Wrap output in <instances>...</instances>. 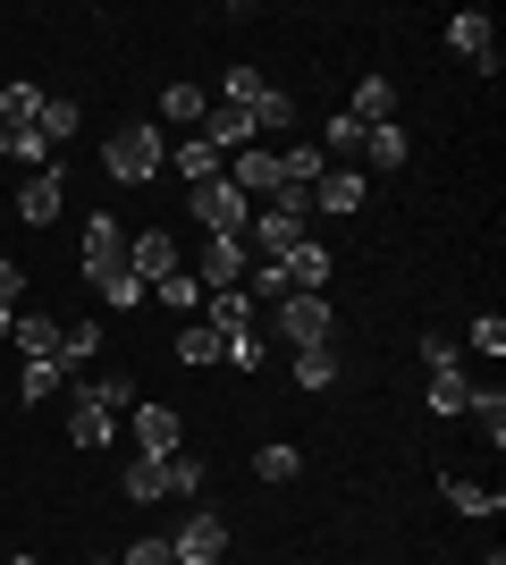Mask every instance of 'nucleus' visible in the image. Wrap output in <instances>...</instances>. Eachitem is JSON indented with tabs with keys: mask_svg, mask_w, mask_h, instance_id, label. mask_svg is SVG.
Instances as JSON below:
<instances>
[{
	"mask_svg": "<svg viewBox=\"0 0 506 565\" xmlns=\"http://www.w3.org/2000/svg\"><path fill=\"white\" fill-rule=\"evenodd\" d=\"M85 287H94V296H101V305H110V312H136V305H144V296H152V287L136 279L127 262H119V270H94V279H85Z\"/></svg>",
	"mask_w": 506,
	"mask_h": 565,
	"instance_id": "nucleus-19",
	"label": "nucleus"
},
{
	"mask_svg": "<svg viewBox=\"0 0 506 565\" xmlns=\"http://www.w3.org/2000/svg\"><path fill=\"white\" fill-rule=\"evenodd\" d=\"M9 565H43V557H9Z\"/></svg>",
	"mask_w": 506,
	"mask_h": 565,
	"instance_id": "nucleus-47",
	"label": "nucleus"
},
{
	"mask_svg": "<svg viewBox=\"0 0 506 565\" xmlns=\"http://www.w3.org/2000/svg\"><path fill=\"white\" fill-rule=\"evenodd\" d=\"M422 363H431V414H439V423H456L464 397H473V380H464V347H456V338H422Z\"/></svg>",
	"mask_w": 506,
	"mask_h": 565,
	"instance_id": "nucleus-3",
	"label": "nucleus"
},
{
	"mask_svg": "<svg viewBox=\"0 0 506 565\" xmlns=\"http://www.w3.org/2000/svg\"><path fill=\"white\" fill-rule=\"evenodd\" d=\"M152 305H169V312H194V305H203V279H194V270H169V279L152 287Z\"/></svg>",
	"mask_w": 506,
	"mask_h": 565,
	"instance_id": "nucleus-36",
	"label": "nucleus"
},
{
	"mask_svg": "<svg viewBox=\"0 0 506 565\" xmlns=\"http://www.w3.org/2000/svg\"><path fill=\"white\" fill-rule=\"evenodd\" d=\"M262 212H279L288 228H304V236H313V186H279V194L262 203Z\"/></svg>",
	"mask_w": 506,
	"mask_h": 565,
	"instance_id": "nucleus-35",
	"label": "nucleus"
},
{
	"mask_svg": "<svg viewBox=\"0 0 506 565\" xmlns=\"http://www.w3.org/2000/svg\"><path fill=\"white\" fill-rule=\"evenodd\" d=\"M9 321H18V312H9V305H0V338H9Z\"/></svg>",
	"mask_w": 506,
	"mask_h": 565,
	"instance_id": "nucleus-45",
	"label": "nucleus"
},
{
	"mask_svg": "<svg viewBox=\"0 0 506 565\" xmlns=\"http://www.w3.org/2000/svg\"><path fill=\"white\" fill-rule=\"evenodd\" d=\"M101 354V321L85 312V321H60V372H85Z\"/></svg>",
	"mask_w": 506,
	"mask_h": 565,
	"instance_id": "nucleus-18",
	"label": "nucleus"
},
{
	"mask_svg": "<svg viewBox=\"0 0 506 565\" xmlns=\"http://www.w3.org/2000/svg\"><path fill=\"white\" fill-rule=\"evenodd\" d=\"M119 498H127V507H152V498H169V481H161V456H127V472H119Z\"/></svg>",
	"mask_w": 506,
	"mask_h": 565,
	"instance_id": "nucleus-20",
	"label": "nucleus"
},
{
	"mask_svg": "<svg viewBox=\"0 0 506 565\" xmlns=\"http://www.w3.org/2000/svg\"><path fill=\"white\" fill-rule=\"evenodd\" d=\"M245 270H254L245 236H203V254H194V279H203V296H219V287H245Z\"/></svg>",
	"mask_w": 506,
	"mask_h": 565,
	"instance_id": "nucleus-5",
	"label": "nucleus"
},
{
	"mask_svg": "<svg viewBox=\"0 0 506 565\" xmlns=\"http://www.w3.org/2000/svg\"><path fill=\"white\" fill-rule=\"evenodd\" d=\"M203 321H212L219 338L254 330V296H245V287H219V296H203Z\"/></svg>",
	"mask_w": 506,
	"mask_h": 565,
	"instance_id": "nucleus-17",
	"label": "nucleus"
},
{
	"mask_svg": "<svg viewBox=\"0 0 506 565\" xmlns=\"http://www.w3.org/2000/svg\"><path fill=\"white\" fill-rule=\"evenodd\" d=\"M245 118H254V136H288V118H295V94H262V102H254Z\"/></svg>",
	"mask_w": 506,
	"mask_h": 565,
	"instance_id": "nucleus-37",
	"label": "nucleus"
},
{
	"mask_svg": "<svg viewBox=\"0 0 506 565\" xmlns=\"http://www.w3.org/2000/svg\"><path fill=\"white\" fill-rule=\"evenodd\" d=\"M9 338H18L25 363H51V354H60V321H51V312H18V321H9Z\"/></svg>",
	"mask_w": 506,
	"mask_h": 565,
	"instance_id": "nucleus-16",
	"label": "nucleus"
},
{
	"mask_svg": "<svg viewBox=\"0 0 506 565\" xmlns=\"http://www.w3.org/2000/svg\"><path fill=\"white\" fill-rule=\"evenodd\" d=\"M119 262H127V220L94 212L85 220V279H94V270H119Z\"/></svg>",
	"mask_w": 506,
	"mask_h": 565,
	"instance_id": "nucleus-14",
	"label": "nucleus"
},
{
	"mask_svg": "<svg viewBox=\"0 0 506 565\" xmlns=\"http://www.w3.org/2000/svg\"><path fill=\"white\" fill-rule=\"evenodd\" d=\"M186 212L203 220L212 236H245V228H254V203L228 186V169H219V178H203V186H186Z\"/></svg>",
	"mask_w": 506,
	"mask_h": 565,
	"instance_id": "nucleus-4",
	"label": "nucleus"
},
{
	"mask_svg": "<svg viewBox=\"0 0 506 565\" xmlns=\"http://www.w3.org/2000/svg\"><path fill=\"white\" fill-rule=\"evenodd\" d=\"M464 347H473V354H506V321H498V312H473Z\"/></svg>",
	"mask_w": 506,
	"mask_h": 565,
	"instance_id": "nucleus-39",
	"label": "nucleus"
},
{
	"mask_svg": "<svg viewBox=\"0 0 506 565\" xmlns=\"http://www.w3.org/2000/svg\"><path fill=\"white\" fill-rule=\"evenodd\" d=\"M85 397H94V405H110L119 423L136 414V405H144V397H136V372H119V363H110V372H94V388H85Z\"/></svg>",
	"mask_w": 506,
	"mask_h": 565,
	"instance_id": "nucleus-22",
	"label": "nucleus"
},
{
	"mask_svg": "<svg viewBox=\"0 0 506 565\" xmlns=\"http://www.w3.org/2000/svg\"><path fill=\"white\" fill-rule=\"evenodd\" d=\"M262 94H270L262 68H228V76H219V102H228V110H254Z\"/></svg>",
	"mask_w": 506,
	"mask_h": 565,
	"instance_id": "nucleus-33",
	"label": "nucleus"
},
{
	"mask_svg": "<svg viewBox=\"0 0 506 565\" xmlns=\"http://www.w3.org/2000/svg\"><path fill=\"white\" fill-rule=\"evenodd\" d=\"M262 338H279V347H330V296H279L270 305V330Z\"/></svg>",
	"mask_w": 506,
	"mask_h": 565,
	"instance_id": "nucleus-2",
	"label": "nucleus"
},
{
	"mask_svg": "<svg viewBox=\"0 0 506 565\" xmlns=\"http://www.w3.org/2000/svg\"><path fill=\"white\" fill-rule=\"evenodd\" d=\"M169 169H177L186 186H203V178H219V169H228V161H219V152H212V143H203V136H186V143H177V152H169Z\"/></svg>",
	"mask_w": 506,
	"mask_h": 565,
	"instance_id": "nucleus-24",
	"label": "nucleus"
},
{
	"mask_svg": "<svg viewBox=\"0 0 506 565\" xmlns=\"http://www.w3.org/2000/svg\"><path fill=\"white\" fill-rule=\"evenodd\" d=\"M161 481H169V498H194V490H203V465L177 448V456H161Z\"/></svg>",
	"mask_w": 506,
	"mask_h": 565,
	"instance_id": "nucleus-38",
	"label": "nucleus"
},
{
	"mask_svg": "<svg viewBox=\"0 0 506 565\" xmlns=\"http://www.w3.org/2000/svg\"><path fill=\"white\" fill-rule=\"evenodd\" d=\"M34 110H43V85H9V94H0V127H9V136H25V127H34Z\"/></svg>",
	"mask_w": 506,
	"mask_h": 565,
	"instance_id": "nucleus-28",
	"label": "nucleus"
},
{
	"mask_svg": "<svg viewBox=\"0 0 506 565\" xmlns=\"http://www.w3.org/2000/svg\"><path fill=\"white\" fill-rule=\"evenodd\" d=\"M177 363H194V372H203V363H228V338H219L212 321H194V330H177Z\"/></svg>",
	"mask_w": 506,
	"mask_h": 565,
	"instance_id": "nucleus-25",
	"label": "nucleus"
},
{
	"mask_svg": "<svg viewBox=\"0 0 506 565\" xmlns=\"http://www.w3.org/2000/svg\"><path fill=\"white\" fill-rule=\"evenodd\" d=\"M439 498H448L456 515H473V523H482V515H498V507H506L498 490H482V481H464V472H448V481H439Z\"/></svg>",
	"mask_w": 506,
	"mask_h": 565,
	"instance_id": "nucleus-21",
	"label": "nucleus"
},
{
	"mask_svg": "<svg viewBox=\"0 0 506 565\" xmlns=\"http://www.w3.org/2000/svg\"><path fill=\"white\" fill-rule=\"evenodd\" d=\"M110 565H119V557H110Z\"/></svg>",
	"mask_w": 506,
	"mask_h": 565,
	"instance_id": "nucleus-48",
	"label": "nucleus"
},
{
	"mask_svg": "<svg viewBox=\"0 0 506 565\" xmlns=\"http://www.w3.org/2000/svg\"><path fill=\"white\" fill-rule=\"evenodd\" d=\"M119 565H177V557H169V541H161V532H144V541L127 548V557H119Z\"/></svg>",
	"mask_w": 506,
	"mask_h": 565,
	"instance_id": "nucleus-43",
	"label": "nucleus"
},
{
	"mask_svg": "<svg viewBox=\"0 0 506 565\" xmlns=\"http://www.w3.org/2000/svg\"><path fill=\"white\" fill-rule=\"evenodd\" d=\"M355 161H372V169H406V127H363V152Z\"/></svg>",
	"mask_w": 506,
	"mask_h": 565,
	"instance_id": "nucleus-27",
	"label": "nucleus"
},
{
	"mask_svg": "<svg viewBox=\"0 0 506 565\" xmlns=\"http://www.w3.org/2000/svg\"><path fill=\"white\" fill-rule=\"evenodd\" d=\"M482 565H506V557H498V548H489V557H482Z\"/></svg>",
	"mask_w": 506,
	"mask_h": 565,
	"instance_id": "nucleus-46",
	"label": "nucleus"
},
{
	"mask_svg": "<svg viewBox=\"0 0 506 565\" xmlns=\"http://www.w3.org/2000/svg\"><path fill=\"white\" fill-rule=\"evenodd\" d=\"M68 439H76V456H101L110 439H119V414H110V405H94L85 388H76V405H68Z\"/></svg>",
	"mask_w": 506,
	"mask_h": 565,
	"instance_id": "nucleus-12",
	"label": "nucleus"
},
{
	"mask_svg": "<svg viewBox=\"0 0 506 565\" xmlns=\"http://www.w3.org/2000/svg\"><path fill=\"white\" fill-rule=\"evenodd\" d=\"M330 380H337V347H304V354H295V388H313V397H321Z\"/></svg>",
	"mask_w": 506,
	"mask_h": 565,
	"instance_id": "nucleus-31",
	"label": "nucleus"
},
{
	"mask_svg": "<svg viewBox=\"0 0 506 565\" xmlns=\"http://www.w3.org/2000/svg\"><path fill=\"white\" fill-rule=\"evenodd\" d=\"M60 203H68V178H60V161L34 169V178L18 186V220H25V228H51V220H60Z\"/></svg>",
	"mask_w": 506,
	"mask_h": 565,
	"instance_id": "nucleus-10",
	"label": "nucleus"
},
{
	"mask_svg": "<svg viewBox=\"0 0 506 565\" xmlns=\"http://www.w3.org/2000/svg\"><path fill=\"white\" fill-rule=\"evenodd\" d=\"M18 296H25V279H18V262H0V305L18 312Z\"/></svg>",
	"mask_w": 506,
	"mask_h": 565,
	"instance_id": "nucleus-44",
	"label": "nucleus"
},
{
	"mask_svg": "<svg viewBox=\"0 0 506 565\" xmlns=\"http://www.w3.org/2000/svg\"><path fill=\"white\" fill-rule=\"evenodd\" d=\"M321 152H330V161H337V152H363V127L337 110V118H330V136H321Z\"/></svg>",
	"mask_w": 506,
	"mask_h": 565,
	"instance_id": "nucleus-41",
	"label": "nucleus"
},
{
	"mask_svg": "<svg viewBox=\"0 0 506 565\" xmlns=\"http://www.w3.org/2000/svg\"><path fill=\"white\" fill-rule=\"evenodd\" d=\"M346 118H355V127H397V85H388V76H363Z\"/></svg>",
	"mask_w": 506,
	"mask_h": 565,
	"instance_id": "nucleus-15",
	"label": "nucleus"
},
{
	"mask_svg": "<svg viewBox=\"0 0 506 565\" xmlns=\"http://www.w3.org/2000/svg\"><path fill=\"white\" fill-rule=\"evenodd\" d=\"M9 152H18V161H25V178H34V169H51V143L34 136V127H25V136H9Z\"/></svg>",
	"mask_w": 506,
	"mask_h": 565,
	"instance_id": "nucleus-42",
	"label": "nucleus"
},
{
	"mask_svg": "<svg viewBox=\"0 0 506 565\" xmlns=\"http://www.w3.org/2000/svg\"><path fill=\"white\" fill-rule=\"evenodd\" d=\"M127 270H136L144 287H161L169 270H186V262H177V236H169V228H136V236H127Z\"/></svg>",
	"mask_w": 506,
	"mask_h": 565,
	"instance_id": "nucleus-9",
	"label": "nucleus"
},
{
	"mask_svg": "<svg viewBox=\"0 0 506 565\" xmlns=\"http://www.w3.org/2000/svg\"><path fill=\"white\" fill-rule=\"evenodd\" d=\"M219 548H228V523H219L212 507H194V515L169 532V557L177 565H219Z\"/></svg>",
	"mask_w": 506,
	"mask_h": 565,
	"instance_id": "nucleus-7",
	"label": "nucleus"
},
{
	"mask_svg": "<svg viewBox=\"0 0 506 565\" xmlns=\"http://www.w3.org/2000/svg\"><path fill=\"white\" fill-rule=\"evenodd\" d=\"M363 194H372V178H363L355 161H330V169L313 178V220H321V212H330V220L363 212Z\"/></svg>",
	"mask_w": 506,
	"mask_h": 565,
	"instance_id": "nucleus-8",
	"label": "nucleus"
},
{
	"mask_svg": "<svg viewBox=\"0 0 506 565\" xmlns=\"http://www.w3.org/2000/svg\"><path fill=\"white\" fill-rule=\"evenodd\" d=\"M254 472H262L270 490H279V481H295V472H304V448H288V439H270V448H254Z\"/></svg>",
	"mask_w": 506,
	"mask_h": 565,
	"instance_id": "nucleus-30",
	"label": "nucleus"
},
{
	"mask_svg": "<svg viewBox=\"0 0 506 565\" xmlns=\"http://www.w3.org/2000/svg\"><path fill=\"white\" fill-rule=\"evenodd\" d=\"M448 51L473 60L482 76H498V25H489V9H456V18H448Z\"/></svg>",
	"mask_w": 506,
	"mask_h": 565,
	"instance_id": "nucleus-6",
	"label": "nucleus"
},
{
	"mask_svg": "<svg viewBox=\"0 0 506 565\" xmlns=\"http://www.w3.org/2000/svg\"><path fill=\"white\" fill-rule=\"evenodd\" d=\"M127 430H136V456H177V439H186L177 405H136V414H127Z\"/></svg>",
	"mask_w": 506,
	"mask_h": 565,
	"instance_id": "nucleus-11",
	"label": "nucleus"
},
{
	"mask_svg": "<svg viewBox=\"0 0 506 565\" xmlns=\"http://www.w3.org/2000/svg\"><path fill=\"white\" fill-rule=\"evenodd\" d=\"M279 279H288L295 296H321V287H330V245H321V236L288 245V254H279Z\"/></svg>",
	"mask_w": 506,
	"mask_h": 565,
	"instance_id": "nucleus-13",
	"label": "nucleus"
},
{
	"mask_svg": "<svg viewBox=\"0 0 506 565\" xmlns=\"http://www.w3.org/2000/svg\"><path fill=\"white\" fill-rule=\"evenodd\" d=\"M279 169H288V186H313L321 169H330V152H321V143H288V152H279Z\"/></svg>",
	"mask_w": 506,
	"mask_h": 565,
	"instance_id": "nucleus-34",
	"label": "nucleus"
},
{
	"mask_svg": "<svg viewBox=\"0 0 506 565\" xmlns=\"http://www.w3.org/2000/svg\"><path fill=\"white\" fill-rule=\"evenodd\" d=\"M76 118H85V110H76V102H68V94H43V110H34V136H43V143H51V152H60V143H68V136H76Z\"/></svg>",
	"mask_w": 506,
	"mask_h": 565,
	"instance_id": "nucleus-23",
	"label": "nucleus"
},
{
	"mask_svg": "<svg viewBox=\"0 0 506 565\" xmlns=\"http://www.w3.org/2000/svg\"><path fill=\"white\" fill-rule=\"evenodd\" d=\"M203 110H212V94H203V85H169V94H161V118H169V127H186V136L203 127Z\"/></svg>",
	"mask_w": 506,
	"mask_h": 565,
	"instance_id": "nucleus-26",
	"label": "nucleus"
},
{
	"mask_svg": "<svg viewBox=\"0 0 506 565\" xmlns=\"http://www.w3.org/2000/svg\"><path fill=\"white\" fill-rule=\"evenodd\" d=\"M262 354H270L262 330H237V338H228V363H237V372H262Z\"/></svg>",
	"mask_w": 506,
	"mask_h": 565,
	"instance_id": "nucleus-40",
	"label": "nucleus"
},
{
	"mask_svg": "<svg viewBox=\"0 0 506 565\" xmlns=\"http://www.w3.org/2000/svg\"><path fill=\"white\" fill-rule=\"evenodd\" d=\"M464 414L482 423V439H489V448L506 439V397H498V388H473V397H464Z\"/></svg>",
	"mask_w": 506,
	"mask_h": 565,
	"instance_id": "nucleus-32",
	"label": "nucleus"
},
{
	"mask_svg": "<svg viewBox=\"0 0 506 565\" xmlns=\"http://www.w3.org/2000/svg\"><path fill=\"white\" fill-rule=\"evenodd\" d=\"M60 380H68V372H60V354H51V363H25V372H18V405H51V397H60Z\"/></svg>",
	"mask_w": 506,
	"mask_h": 565,
	"instance_id": "nucleus-29",
	"label": "nucleus"
},
{
	"mask_svg": "<svg viewBox=\"0 0 506 565\" xmlns=\"http://www.w3.org/2000/svg\"><path fill=\"white\" fill-rule=\"evenodd\" d=\"M101 169H110L119 186H152V169H169V136L152 118H136V127H119V136L101 143Z\"/></svg>",
	"mask_w": 506,
	"mask_h": 565,
	"instance_id": "nucleus-1",
	"label": "nucleus"
}]
</instances>
